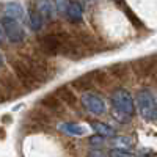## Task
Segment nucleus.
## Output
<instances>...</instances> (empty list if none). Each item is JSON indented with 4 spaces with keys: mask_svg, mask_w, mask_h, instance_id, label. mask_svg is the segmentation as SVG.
I'll return each mask as SVG.
<instances>
[{
    "mask_svg": "<svg viewBox=\"0 0 157 157\" xmlns=\"http://www.w3.org/2000/svg\"><path fill=\"white\" fill-rule=\"evenodd\" d=\"M112 105H113L112 113L120 123H129V120L135 113L134 99L124 88H118L112 93Z\"/></svg>",
    "mask_w": 157,
    "mask_h": 157,
    "instance_id": "1",
    "label": "nucleus"
},
{
    "mask_svg": "<svg viewBox=\"0 0 157 157\" xmlns=\"http://www.w3.org/2000/svg\"><path fill=\"white\" fill-rule=\"evenodd\" d=\"M137 110L140 113V116L145 121H155L157 118V102H155V96L149 88H141L137 93Z\"/></svg>",
    "mask_w": 157,
    "mask_h": 157,
    "instance_id": "2",
    "label": "nucleus"
},
{
    "mask_svg": "<svg viewBox=\"0 0 157 157\" xmlns=\"http://www.w3.org/2000/svg\"><path fill=\"white\" fill-rule=\"evenodd\" d=\"M11 64H13V69H14V72H16V75L19 78V82L22 85H25L29 90L35 88L39 83L38 78L35 77V74L32 72V69L29 68V64L25 63L24 60H13Z\"/></svg>",
    "mask_w": 157,
    "mask_h": 157,
    "instance_id": "3",
    "label": "nucleus"
},
{
    "mask_svg": "<svg viewBox=\"0 0 157 157\" xmlns=\"http://www.w3.org/2000/svg\"><path fill=\"white\" fill-rule=\"evenodd\" d=\"M0 24H2V29H3L5 36L10 39L11 43L17 44V43H22L24 39H25V32L22 29V25L19 24V21L5 16Z\"/></svg>",
    "mask_w": 157,
    "mask_h": 157,
    "instance_id": "4",
    "label": "nucleus"
},
{
    "mask_svg": "<svg viewBox=\"0 0 157 157\" xmlns=\"http://www.w3.org/2000/svg\"><path fill=\"white\" fill-rule=\"evenodd\" d=\"M82 105L93 115L105 113V102H104V99L96 93L85 91V93L82 94Z\"/></svg>",
    "mask_w": 157,
    "mask_h": 157,
    "instance_id": "5",
    "label": "nucleus"
},
{
    "mask_svg": "<svg viewBox=\"0 0 157 157\" xmlns=\"http://www.w3.org/2000/svg\"><path fill=\"white\" fill-rule=\"evenodd\" d=\"M41 50L46 55H58L61 52V36L60 35H47L39 39Z\"/></svg>",
    "mask_w": 157,
    "mask_h": 157,
    "instance_id": "6",
    "label": "nucleus"
},
{
    "mask_svg": "<svg viewBox=\"0 0 157 157\" xmlns=\"http://www.w3.org/2000/svg\"><path fill=\"white\" fill-rule=\"evenodd\" d=\"M35 11H38L43 19L52 21L55 17L57 6L54 3V0H35Z\"/></svg>",
    "mask_w": 157,
    "mask_h": 157,
    "instance_id": "7",
    "label": "nucleus"
},
{
    "mask_svg": "<svg viewBox=\"0 0 157 157\" xmlns=\"http://www.w3.org/2000/svg\"><path fill=\"white\" fill-rule=\"evenodd\" d=\"M27 60H24L29 64V68L32 69V72L35 74V77L38 78V82H43L44 78H47V64L44 61H39L38 58H32V57H25Z\"/></svg>",
    "mask_w": 157,
    "mask_h": 157,
    "instance_id": "8",
    "label": "nucleus"
},
{
    "mask_svg": "<svg viewBox=\"0 0 157 157\" xmlns=\"http://www.w3.org/2000/svg\"><path fill=\"white\" fill-rule=\"evenodd\" d=\"M58 130L63 132L64 135H72V137H80V135H86L88 129L82 124H77L72 121H64L58 124Z\"/></svg>",
    "mask_w": 157,
    "mask_h": 157,
    "instance_id": "9",
    "label": "nucleus"
},
{
    "mask_svg": "<svg viewBox=\"0 0 157 157\" xmlns=\"http://www.w3.org/2000/svg\"><path fill=\"white\" fill-rule=\"evenodd\" d=\"M64 14L68 16V19L71 22H75L77 24V22H80L82 17H83V8L80 6V3H77V2H69Z\"/></svg>",
    "mask_w": 157,
    "mask_h": 157,
    "instance_id": "10",
    "label": "nucleus"
},
{
    "mask_svg": "<svg viewBox=\"0 0 157 157\" xmlns=\"http://www.w3.org/2000/svg\"><path fill=\"white\" fill-rule=\"evenodd\" d=\"M57 96L60 98L61 102H64L66 105L74 107L77 104V96L74 94V91L71 90V86H60L57 90Z\"/></svg>",
    "mask_w": 157,
    "mask_h": 157,
    "instance_id": "11",
    "label": "nucleus"
},
{
    "mask_svg": "<svg viewBox=\"0 0 157 157\" xmlns=\"http://www.w3.org/2000/svg\"><path fill=\"white\" fill-rule=\"evenodd\" d=\"M109 143L115 149H129L134 146V138L127 135H113Z\"/></svg>",
    "mask_w": 157,
    "mask_h": 157,
    "instance_id": "12",
    "label": "nucleus"
},
{
    "mask_svg": "<svg viewBox=\"0 0 157 157\" xmlns=\"http://www.w3.org/2000/svg\"><path fill=\"white\" fill-rule=\"evenodd\" d=\"M24 8L21 3L17 2H10L5 5V16L6 17H11V19H16V21H22L24 17Z\"/></svg>",
    "mask_w": 157,
    "mask_h": 157,
    "instance_id": "13",
    "label": "nucleus"
},
{
    "mask_svg": "<svg viewBox=\"0 0 157 157\" xmlns=\"http://www.w3.org/2000/svg\"><path fill=\"white\" fill-rule=\"evenodd\" d=\"M134 69L140 75H149L154 69V63L151 58H140L134 63Z\"/></svg>",
    "mask_w": 157,
    "mask_h": 157,
    "instance_id": "14",
    "label": "nucleus"
},
{
    "mask_svg": "<svg viewBox=\"0 0 157 157\" xmlns=\"http://www.w3.org/2000/svg\"><path fill=\"white\" fill-rule=\"evenodd\" d=\"M41 104H43V105H44L47 110L57 112V113H61V112H63V102L60 101L58 96L49 94V96H46V98L41 101Z\"/></svg>",
    "mask_w": 157,
    "mask_h": 157,
    "instance_id": "15",
    "label": "nucleus"
},
{
    "mask_svg": "<svg viewBox=\"0 0 157 157\" xmlns=\"http://www.w3.org/2000/svg\"><path fill=\"white\" fill-rule=\"evenodd\" d=\"M91 127L94 129V132L101 137H113L115 135V129L105 123H101V121H93L91 123Z\"/></svg>",
    "mask_w": 157,
    "mask_h": 157,
    "instance_id": "16",
    "label": "nucleus"
},
{
    "mask_svg": "<svg viewBox=\"0 0 157 157\" xmlns=\"http://www.w3.org/2000/svg\"><path fill=\"white\" fill-rule=\"evenodd\" d=\"M43 24H44V19L41 17V14H39L38 11L32 10V13H30V25H32V29L35 32H38V30L43 29Z\"/></svg>",
    "mask_w": 157,
    "mask_h": 157,
    "instance_id": "17",
    "label": "nucleus"
},
{
    "mask_svg": "<svg viewBox=\"0 0 157 157\" xmlns=\"http://www.w3.org/2000/svg\"><path fill=\"white\" fill-rule=\"evenodd\" d=\"M72 85H74L75 88H78V90H82V91H86L91 85H93V82H91V78H90L88 75H85V77L75 78V80L72 82Z\"/></svg>",
    "mask_w": 157,
    "mask_h": 157,
    "instance_id": "18",
    "label": "nucleus"
},
{
    "mask_svg": "<svg viewBox=\"0 0 157 157\" xmlns=\"http://www.w3.org/2000/svg\"><path fill=\"white\" fill-rule=\"evenodd\" d=\"M109 72H110L113 77H116L118 80H120V78H124V77H126L127 68L124 66V64H115V66H112V68L109 69Z\"/></svg>",
    "mask_w": 157,
    "mask_h": 157,
    "instance_id": "19",
    "label": "nucleus"
},
{
    "mask_svg": "<svg viewBox=\"0 0 157 157\" xmlns=\"http://www.w3.org/2000/svg\"><path fill=\"white\" fill-rule=\"evenodd\" d=\"M109 157H134L130 152H127L126 149H112L110 152H109Z\"/></svg>",
    "mask_w": 157,
    "mask_h": 157,
    "instance_id": "20",
    "label": "nucleus"
},
{
    "mask_svg": "<svg viewBox=\"0 0 157 157\" xmlns=\"http://www.w3.org/2000/svg\"><path fill=\"white\" fill-rule=\"evenodd\" d=\"M68 3H69V0H57V3H55V6H57V10L60 11V13H66V8H68Z\"/></svg>",
    "mask_w": 157,
    "mask_h": 157,
    "instance_id": "21",
    "label": "nucleus"
},
{
    "mask_svg": "<svg viewBox=\"0 0 157 157\" xmlns=\"http://www.w3.org/2000/svg\"><path fill=\"white\" fill-rule=\"evenodd\" d=\"M102 141H104V137H101V135H94V137H91V138H90V145L98 146V145H101Z\"/></svg>",
    "mask_w": 157,
    "mask_h": 157,
    "instance_id": "22",
    "label": "nucleus"
},
{
    "mask_svg": "<svg viewBox=\"0 0 157 157\" xmlns=\"http://www.w3.org/2000/svg\"><path fill=\"white\" fill-rule=\"evenodd\" d=\"M88 157H107V154L101 149H93L88 152Z\"/></svg>",
    "mask_w": 157,
    "mask_h": 157,
    "instance_id": "23",
    "label": "nucleus"
},
{
    "mask_svg": "<svg viewBox=\"0 0 157 157\" xmlns=\"http://www.w3.org/2000/svg\"><path fill=\"white\" fill-rule=\"evenodd\" d=\"M3 36H5V33H3V29H2V24H0V43H3Z\"/></svg>",
    "mask_w": 157,
    "mask_h": 157,
    "instance_id": "24",
    "label": "nucleus"
},
{
    "mask_svg": "<svg viewBox=\"0 0 157 157\" xmlns=\"http://www.w3.org/2000/svg\"><path fill=\"white\" fill-rule=\"evenodd\" d=\"M3 66V57H2V54H0V68Z\"/></svg>",
    "mask_w": 157,
    "mask_h": 157,
    "instance_id": "25",
    "label": "nucleus"
},
{
    "mask_svg": "<svg viewBox=\"0 0 157 157\" xmlns=\"http://www.w3.org/2000/svg\"><path fill=\"white\" fill-rule=\"evenodd\" d=\"M0 101H2V93H0Z\"/></svg>",
    "mask_w": 157,
    "mask_h": 157,
    "instance_id": "26",
    "label": "nucleus"
}]
</instances>
